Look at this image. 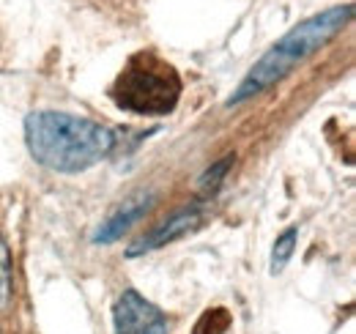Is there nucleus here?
<instances>
[{
	"mask_svg": "<svg viewBox=\"0 0 356 334\" xmlns=\"http://www.w3.org/2000/svg\"><path fill=\"white\" fill-rule=\"evenodd\" d=\"M296 239H299V230L296 228H288L274 241V250H271V274H280L288 266V260L293 257V250H296Z\"/></svg>",
	"mask_w": 356,
	"mask_h": 334,
	"instance_id": "7",
	"label": "nucleus"
},
{
	"mask_svg": "<svg viewBox=\"0 0 356 334\" xmlns=\"http://www.w3.org/2000/svg\"><path fill=\"white\" fill-rule=\"evenodd\" d=\"M110 99L132 116H168L181 99V77L168 61L143 49L115 77Z\"/></svg>",
	"mask_w": 356,
	"mask_h": 334,
	"instance_id": "3",
	"label": "nucleus"
},
{
	"mask_svg": "<svg viewBox=\"0 0 356 334\" xmlns=\"http://www.w3.org/2000/svg\"><path fill=\"white\" fill-rule=\"evenodd\" d=\"M151 206H154V195H145V192L124 200L118 209L99 225V230L93 233V244H113V241H118L137 219H143L151 211Z\"/></svg>",
	"mask_w": 356,
	"mask_h": 334,
	"instance_id": "6",
	"label": "nucleus"
},
{
	"mask_svg": "<svg viewBox=\"0 0 356 334\" xmlns=\"http://www.w3.org/2000/svg\"><path fill=\"white\" fill-rule=\"evenodd\" d=\"M200 219H203V211L197 209V206L176 211L170 219H165V222H162V225H156L151 233H145L143 239H137V241H134V247H129L127 255L134 257V255H143V252L168 247V244L178 241L181 236H186L189 230H195V228L200 225Z\"/></svg>",
	"mask_w": 356,
	"mask_h": 334,
	"instance_id": "5",
	"label": "nucleus"
},
{
	"mask_svg": "<svg viewBox=\"0 0 356 334\" xmlns=\"http://www.w3.org/2000/svg\"><path fill=\"white\" fill-rule=\"evenodd\" d=\"M25 143L39 165L55 173H83L107 159L118 137L90 118L39 110L25 118Z\"/></svg>",
	"mask_w": 356,
	"mask_h": 334,
	"instance_id": "1",
	"label": "nucleus"
},
{
	"mask_svg": "<svg viewBox=\"0 0 356 334\" xmlns=\"http://www.w3.org/2000/svg\"><path fill=\"white\" fill-rule=\"evenodd\" d=\"M230 165H233V157H222L217 165H211L203 175H200V192L203 195H211V192H217L220 189V184H222V178L227 175V170H230Z\"/></svg>",
	"mask_w": 356,
	"mask_h": 334,
	"instance_id": "9",
	"label": "nucleus"
},
{
	"mask_svg": "<svg viewBox=\"0 0 356 334\" xmlns=\"http://www.w3.org/2000/svg\"><path fill=\"white\" fill-rule=\"evenodd\" d=\"M11 293H14V280H11V252L6 247L3 236H0V310H6L11 304Z\"/></svg>",
	"mask_w": 356,
	"mask_h": 334,
	"instance_id": "8",
	"label": "nucleus"
},
{
	"mask_svg": "<svg viewBox=\"0 0 356 334\" xmlns=\"http://www.w3.org/2000/svg\"><path fill=\"white\" fill-rule=\"evenodd\" d=\"M115 334H168L165 312L137 291H124L113 310Z\"/></svg>",
	"mask_w": 356,
	"mask_h": 334,
	"instance_id": "4",
	"label": "nucleus"
},
{
	"mask_svg": "<svg viewBox=\"0 0 356 334\" xmlns=\"http://www.w3.org/2000/svg\"><path fill=\"white\" fill-rule=\"evenodd\" d=\"M354 17V6L343 3V6H332L321 14H312L307 19H302L296 28H291L277 44L268 47V52L250 69V74L241 80L236 88V93L227 99V104H241L258 93H264L266 88L285 80L299 63H305L310 55H315L321 47L332 42Z\"/></svg>",
	"mask_w": 356,
	"mask_h": 334,
	"instance_id": "2",
	"label": "nucleus"
}]
</instances>
